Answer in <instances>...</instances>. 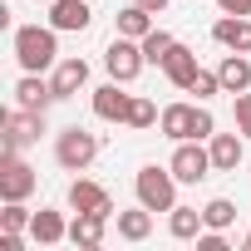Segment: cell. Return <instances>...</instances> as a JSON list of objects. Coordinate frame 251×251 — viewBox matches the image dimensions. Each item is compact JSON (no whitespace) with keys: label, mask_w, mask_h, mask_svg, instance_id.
Instances as JSON below:
<instances>
[{"label":"cell","mask_w":251,"mask_h":251,"mask_svg":"<svg viewBox=\"0 0 251 251\" xmlns=\"http://www.w3.org/2000/svg\"><path fill=\"white\" fill-rule=\"evenodd\" d=\"M222 15H251V0H217Z\"/></svg>","instance_id":"f546056e"},{"label":"cell","mask_w":251,"mask_h":251,"mask_svg":"<svg viewBox=\"0 0 251 251\" xmlns=\"http://www.w3.org/2000/svg\"><path fill=\"white\" fill-rule=\"evenodd\" d=\"M138 45H143V54H148V64H158V69H163V59L173 54V45H177V40H173L168 30H158V25H153V30H148V35H143Z\"/></svg>","instance_id":"cb8c5ba5"},{"label":"cell","mask_w":251,"mask_h":251,"mask_svg":"<svg viewBox=\"0 0 251 251\" xmlns=\"http://www.w3.org/2000/svg\"><path fill=\"white\" fill-rule=\"evenodd\" d=\"M40 5H54V0H40Z\"/></svg>","instance_id":"836d02e7"},{"label":"cell","mask_w":251,"mask_h":251,"mask_svg":"<svg viewBox=\"0 0 251 251\" xmlns=\"http://www.w3.org/2000/svg\"><path fill=\"white\" fill-rule=\"evenodd\" d=\"M69 236V222L54 212V207H40L35 217H30V241H40V246H59Z\"/></svg>","instance_id":"d6986e66"},{"label":"cell","mask_w":251,"mask_h":251,"mask_svg":"<svg viewBox=\"0 0 251 251\" xmlns=\"http://www.w3.org/2000/svg\"><path fill=\"white\" fill-rule=\"evenodd\" d=\"M212 40L222 50H236V54H251V15H222L212 25Z\"/></svg>","instance_id":"5bb4252c"},{"label":"cell","mask_w":251,"mask_h":251,"mask_svg":"<svg viewBox=\"0 0 251 251\" xmlns=\"http://www.w3.org/2000/svg\"><path fill=\"white\" fill-rule=\"evenodd\" d=\"M133 192H138V202H143L148 212H173V207H177V177H173V168L143 163V168L133 173Z\"/></svg>","instance_id":"3957f363"},{"label":"cell","mask_w":251,"mask_h":251,"mask_svg":"<svg viewBox=\"0 0 251 251\" xmlns=\"http://www.w3.org/2000/svg\"><path fill=\"white\" fill-rule=\"evenodd\" d=\"M163 113H158V103L153 99H138L133 94V103H128V118H123V128H133V133H143V128H153Z\"/></svg>","instance_id":"603a6c76"},{"label":"cell","mask_w":251,"mask_h":251,"mask_svg":"<svg viewBox=\"0 0 251 251\" xmlns=\"http://www.w3.org/2000/svg\"><path fill=\"white\" fill-rule=\"evenodd\" d=\"M197 69H202V64H197V50H192V45H182V40H177V45H173V54L163 59L168 84H173V89H182V94H187V84L197 79Z\"/></svg>","instance_id":"4fadbf2b"},{"label":"cell","mask_w":251,"mask_h":251,"mask_svg":"<svg viewBox=\"0 0 251 251\" xmlns=\"http://www.w3.org/2000/svg\"><path fill=\"white\" fill-rule=\"evenodd\" d=\"M143 64H148V54H143L138 40H128V35H113V40H108V50H103V69H108V79L133 84V79L143 74Z\"/></svg>","instance_id":"8992f818"},{"label":"cell","mask_w":251,"mask_h":251,"mask_svg":"<svg viewBox=\"0 0 251 251\" xmlns=\"http://www.w3.org/2000/svg\"><path fill=\"white\" fill-rule=\"evenodd\" d=\"M94 158H99V133L79 128V123H69V128L54 133V163H59L64 173H84Z\"/></svg>","instance_id":"277c9868"},{"label":"cell","mask_w":251,"mask_h":251,"mask_svg":"<svg viewBox=\"0 0 251 251\" xmlns=\"http://www.w3.org/2000/svg\"><path fill=\"white\" fill-rule=\"evenodd\" d=\"M108 222H113V217H103V212H74V222H69V241H74V246H103Z\"/></svg>","instance_id":"2e32d148"},{"label":"cell","mask_w":251,"mask_h":251,"mask_svg":"<svg viewBox=\"0 0 251 251\" xmlns=\"http://www.w3.org/2000/svg\"><path fill=\"white\" fill-rule=\"evenodd\" d=\"M187 94H197L202 103H207L212 94H222V79H217V69H197V79L187 84Z\"/></svg>","instance_id":"4316f807"},{"label":"cell","mask_w":251,"mask_h":251,"mask_svg":"<svg viewBox=\"0 0 251 251\" xmlns=\"http://www.w3.org/2000/svg\"><path fill=\"white\" fill-rule=\"evenodd\" d=\"M50 84H54V99H74V94L89 84V59H79V54H64V59L54 64Z\"/></svg>","instance_id":"30bf717a"},{"label":"cell","mask_w":251,"mask_h":251,"mask_svg":"<svg viewBox=\"0 0 251 251\" xmlns=\"http://www.w3.org/2000/svg\"><path fill=\"white\" fill-rule=\"evenodd\" d=\"M202 217H207L212 231H226V226L236 222V202H231V197H212V202L202 207Z\"/></svg>","instance_id":"d4e9b609"},{"label":"cell","mask_w":251,"mask_h":251,"mask_svg":"<svg viewBox=\"0 0 251 251\" xmlns=\"http://www.w3.org/2000/svg\"><path fill=\"white\" fill-rule=\"evenodd\" d=\"M30 207L25 202H5V212H0V226H5V231H30Z\"/></svg>","instance_id":"484cf974"},{"label":"cell","mask_w":251,"mask_h":251,"mask_svg":"<svg viewBox=\"0 0 251 251\" xmlns=\"http://www.w3.org/2000/svg\"><path fill=\"white\" fill-rule=\"evenodd\" d=\"M217 79H222V94H246L251 89V59L236 54V50H226L222 64H217Z\"/></svg>","instance_id":"e0dca14e"},{"label":"cell","mask_w":251,"mask_h":251,"mask_svg":"<svg viewBox=\"0 0 251 251\" xmlns=\"http://www.w3.org/2000/svg\"><path fill=\"white\" fill-rule=\"evenodd\" d=\"M128 103H133V94H123L118 79H108V84L94 89V118H103V123H123V118H128Z\"/></svg>","instance_id":"9c48e42d"},{"label":"cell","mask_w":251,"mask_h":251,"mask_svg":"<svg viewBox=\"0 0 251 251\" xmlns=\"http://www.w3.org/2000/svg\"><path fill=\"white\" fill-rule=\"evenodd\" d=\"M25 246V231H5L0 226V251H20Z\"/></svg>","instance_id":"4dcf8cb0"},{"label":"cell","mask_w":251,"mask_h":251,"mask_svg":"<svg viewBox=\"0 0 251 251\" xmlns=\"http://www.w3.org/2000/svg\"><path fill=\"white\" fill-rule=\"evenodd\" d=\"M133 5H143V10H153V15H163V10H168V0H133Z\"/></svg>","instance_id":"1f68e13d"},{"label":"cell","mask_w":251,"mask_h":251,"mask_svg":"<svg viewBox=\"0 0 251 251\" xmlns=\"http://www.w3.org/2000/svg\"><path fill=\"white\" fill-rule=\"evenodd\" d=\"M113 222H118V241H148V236H153V212H148L143 202H138L133 212H118Z\"/></svg>","instance_id":"ffe728a7"},{"label":"cell","mask_w":251,"mask_h":251,"mask_svg":"<svg viewBox=\"0 0 251 251\" xmlns=\"http://www.w3.org/2000/svg\"><path fill=\"white\" fill-rule=\"evenodd\" d=\"M197 251H226V236H222V231H212V226H202V236H197Z\"/></svg>","instance_id":"f1b7e54d"},{"label":"cell","mask_w":251,"mask_h":251,"mask_svg":"<svg viewBox=\"0 0 251 251\" xmlns=\"http://www.w3.org/2000/svg\"><path fill=\"white\" fill-rule=\"evenodd\" d=\"M15 103L20 108H50V103H59L54 99V84L50 79H40V74H20V84H15Z\"/></svg>","instance_id":"ac0fdd59"},{"label":"cell","mask_w":251,"mask_h":251,"mask_svg":"<svg viewBox=\"0 0 251 251\" xmlns=\"http://www.w3.org/2000/svg\"><path fill=\"white\" fill-rule=\"evenodd\" d=\"M246 251H251V226H246Z\"/></svg>","instance_id":"d6a6232c"},{"label":"cell","mask_w":251,"mask_h":251,"mask_svg":"<svg viewBox=\"0 0 251 251\" xmlns=\"http://www.w3.org/2000/svg\"><path fill=\"white\" fill-rule=\"evenodd\" d=\"M40 187V173L20 153H0V202H25Z\"/></svg>","instance_id":"52a82bcc"},{"label":"cell","mask_w":251,"mask_h":251,"mask_svg":"<svg viewBox=\"0 0 251 251\" xmlns=\"http://www.w3.org/2000/svg\"><path fill=\"white\" fill-rule=\"evenodd\" d=\"M69 207H74V212H103V217H118L108 187H99V182H89V177H74V182H69Z\"/></svg>","instance_id":"8fae6325"},{"label":"cell","mask_w":251,"mask_h":251,"mask_svg":"<svg viewBox=\"0 0 251 251\" xmlns=\"http://www.w3.org/2000/svg\"><path fill=\"white\" fill-rule=\"evenodd\" d=\"M50 25L59 35H79L94 25V10H89V0H54L50 5Z\"/></svg>","instance_id":"7c38bea8"},{"label":"cell","mask_w":251,"mask_h":251,"mask_svg":"<svg viewBox=\"0 0 251 251\" xmlns=\"http://www.w3.org/2000/svg\"><path fill=\"white\" fill-rule=\"evenodd\" d=\"M168 168H173V177H177V182H187V187H197L202 177H212V173H217V168H212V153H207V148H202L197 138L177 143V148H173V163H168Z\"/></svg>","instance_id":"ba28073f"},{"label":"cell","mask_w":251,"mask_h":251,"mask_svg":"<svg viewBox=\"0 0 251 251\" xmlns=\"http://www.w3.org/2000/svg\"><path fill=\"white\" fill-rule=\"evenodd\" d=\"M15 59L30 74H45L59 64V30L54 25H15Z\"/></svg>","instance_id":"7a4b0ae2"},{"label":"cell","mask_w":251,"mask_h":251,"mask_svg":"<svg viewBox=\"0 0 251 251\" xmlns=\"http://www.w3.org/2000/svg\"><path fill=\"white\" fill-rule=\"evenodd\" d=\"M231 113H236V133L251 138V89L246 94H231Z\"/></svg>","instance_id":"83f0119b"},{"label":"cell","mask_w":251,"mask_h":251,"mask_svg":"<svg viewBox=\"0 0 251 251\" xmlns=\"http://www.w3.org/2000/svg\"><path fill=\"white\" fill-rule=\"evenodd\" d=\"M113 25H118V35H128V40H143V35L153 30V10H143V5H123V10L113 15Z\"/></svg>","instance_id":"7402d4cb"},{"label":"cell","mask_w":251,"mask_h":251,"mask_svg":"<svg viewBox=\"0 0 251 251\" xmlns=\"http://www.w3.org/2000/svg\"><path fill=\"white\" fill-rule=\"evenodd\" d=\"M202 226H207V217H202L197 207H173V212H168V231H173L177 241H197Z\"/></svg>","instance_id":"44dd1931"},{"label":"cell","mask_w":251,"mask_h":251,"mask_svg":"<svg viewBox=\"0 0 251 251\" xmlns=\"http://www.w3.org/2000/svg\"><path fill=\"white\" fill-rule=\"evenodd\" d=\"M207 153H212V168H217V173H236L241 158H246V138H236V133H212V138H207Z\"/></svg>","instance_id":"9a60e30c"},{"label":"cell","mask_w":251,"mask_h":251,"mask_svg":"<svg viewBox=\"0 0 251 251\" xmlns=\"http://www.w3.org/2000/svg\"><path fill=\"white\" fill-rule=\"evenodd\" d=\"M0 128H5V143H0V153H20L30 143H40L45 133V108H5L0 113Z\"/></svg>","instance_id":"5b68a950"},{"label":"cell","mask_w":251,"mask_h":251,"mask_svg":"<svg viewBox=\"0 0 251 251\" xmlns=\"http://www.w3.org/2000/svg\"><path fill=\"white\" fill-rule=\"evenodd\" d=\"M158 128H163V138H173V143H187V138L207 143V138L217 133V118H212V108H207L202 99H197V103H168L163 118H158Z\"/></svg>","instance_id":"6da1fadb"}]
</instances>
